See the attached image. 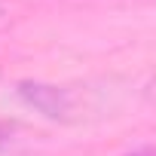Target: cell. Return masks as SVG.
<instances>
[{
	"instance_id": "obj_1",
	"label": "cell",
	"mask_w": 156,
	"mask_h": 156,
	"mask_svg": "<svg viewBox=\"0 0 156 156\" xmlns=\"http://www.w3.org/2000/svg\"><path fill=\"white\" fill-rule=\"evenodd\" d=\"M19 92H22V98H25L28 104H34L40 113H46V116H52V119H58V116L70 113V101H67V98H64V92H61V89H55V86H43V83H22V86H19Z\"/></svg>"
},
{
	"instance_id": "obj_2",
	"label": "cell",
	"mask_w": 156,
	"mask_h": 156,
	"mask_svg": "<svg viewBox=\"0 0 156 156\" xmlns=\"http://www.w3.org/2000/svg\"><path fill=\"white\" fill-rule=\"evenodd\" d=\"M12 19V0H0V31H3Z\"/></svg>"
},
{
	"instance_id": "obj_3",
	"label": "cell",
	"mask_w": 156,
	"mask_h": 156,
	"mask_svg": "<svg viewBox=\"0 0 156 156\" xmlns=\"http://www.w3.org/2000/svg\"><path fill=\"white\" fill-rule=\"evenodd\" d=\"M9 144H12V129L9 126H0V153H3Z\"/></svg>"
},
{
	"instance_id": "obj_4",
	"label": "cell",
	"mask_w": 156,
	"mask_h": 156,
	"mask_svg": "<svg viewBox=\"0 0 156 156\" xmlns=\"http://www.w3.org/2000/svg\"><path fill=\"white\" fill-rule=\"evenodd\" d=\"M132 156H150V150H141V153H132Z\"/></svg>"
}]
</instances>
